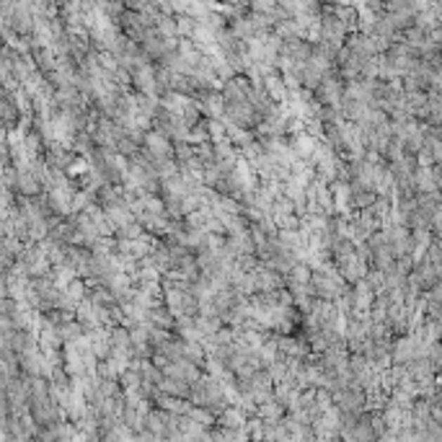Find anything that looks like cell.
<instances>
[{"mask_svg":"<svg viewBox=\"0 0 442 442\" xmlns=\"http://www.w3.org/2000/svg\"><path fill=\"white\" fill-rule=\"evenodd\" d=\"M346 184H349V209H368L378 197V192L370 186H362L357 181H346Z\"/></svg>","mask_w":442,"mask_h":442,"instance_id":"6da1fadb","label":"cell"}]
</instances>
